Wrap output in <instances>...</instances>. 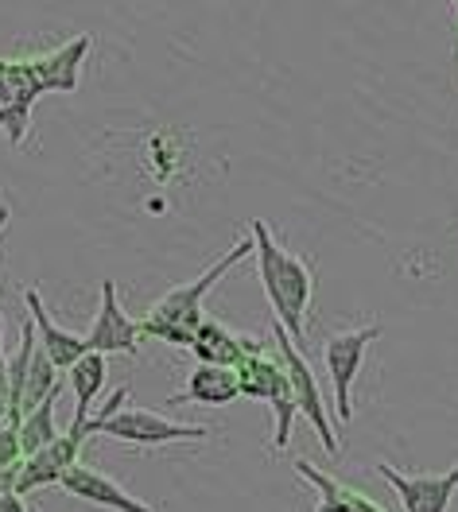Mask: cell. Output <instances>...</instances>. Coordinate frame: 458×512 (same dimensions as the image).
I'll list each match as a JSON object with an SVG mask.
<instances>
[{"label":"cell","mask_w":458,"mask_h":512,"mask_svg":"<svg viewBox=\"0 0 458 512\" xmlns=\"http://www.w3.org/2000/svg\"><path fill=\"white\" fill-rule=\"evenodd\" d=\"M140 319H132L129 311L121 307L117 299V284L113 280H101V307H98V319L90 326L86 334V346L90 350L105 353H125V357H140Z\"/></svg>","instance_id":"8"},{"label":"cell","mask_w":458,"mask_h":512,"mask_svg":"<svg viewBox=\"0 0 458 512\" xmlns=\"http://www.w3.org/2000/svg\"><path fill=\"white\" fill-rule=\"evenodd\" d=\"M12 412V396H8V353H4V319H0V419Z\"/></svg>","instance_id":"18"},{"label":"cell","mask_w":458,"mask_h":512,"mask_svg":"<svg viewBox=\"0 0 458 512\" xmlns=\"http://www.w3.org/2000/svg\"><path fill=\"white\" fill-rule=\"evenodd\" d=\"M8 218H12V210H8V202H0V241H4V229H8Z\"/></svg>","instance_id":"20"},{"label":"cell","mask_w":458,"mask_h":512,"mask_svg":"<svg viewBox=\"0 0 458 512\" xmlns=\"http://www.w3.org/2000/svg\"><path fill=\"white\" fill-rule=\"evenodd\" d=\"M191 353L202 365H233L237 369L245 357L268 353V342L257 334H237L218 319H202L195 330V342H191Z\"/></svg>","instance_id":"10"},{"label":"cell","mask_w":458,"mask_h":512,"mask_svg":"<svg viewBox=\"0 0 458 512\" xmlns=\"http://www.w3.org/2000/svg\"><path fill=\"white\" fill-rule=\"evenodd\" d=\"M0 512H28V505H24V493H16V489L0 493Z\"/></svg>","instance_id":"19"},{"label":"cell","mask_w":458,"mask_h":512,"mask_svg":"<svg viewBox=\"0 0 458 512\" xmlns=\"http://www.w3.org/2000/svg\"><path fill=\"white\" fill-rule=\"evenodd\" d=\"M94 39L82 32L66 39L63 47L32 55V59H0V128L8 144H24L32 109L43 94H74L82 63L90 55Z\"/></svg>","instance_id":"1"},{"label":"cell","mask_w":458,"mask_h":512,"mask_svg":"<svg viewBox=\"0 0 458 512\" xmlns=\"http://www.w3.org/2000/svg\"><path fill=\"white\" fill-rule=\"evenodd\" d=\"M59 485H63L70 497H78V501H86V505H98V509H109V512H156L152 505H144L140 497H132L125 485H117L109 474H101V470L86 466V462H74V466L63 474V481H59Z\"/></svg>","instance_id":"11"},{"label":"cell","mask_w":458,"mask_h":512,"mask_svg":"<svg viewBox=\"0 0 458 512\" xmlns=\"http://www.w3.org/2000/svg\"><path fill=\"white\" fill-rule=\"evenodd\" d=\"M24 462V447H20V423L0 419V470H12Z\"/></svg>","instance_id":"17"},{"label":"cell","mask_w":458,"mask_h":512,"mask_svg":"<svg viewBox=\"0 0 458 512\" xmlns=\"http://www.w3.org/2000/svg\"><path fill=\"white\" fill-rule=\"evenodd\" d=\"M385 334L381 322H365L354 330H338L323 342V361H327V377L334 388V412L342 423L354 419V381L361 377V365H365V353L369 346Z\"/></svg>","instance_id":"6"},{"label":"cell","mask_w":458,"mask_h":512,"mask_svg":"<svg viewBox=\"0 0 458 512\" xmlns=\"http://www.w3.org/2000/svg\"><path fill=\"white\" fill-rule=\"evenodd\" d=\"M241 396V373L233 365H202L191 373L187 388L167 404H202V408H229Z\"/></svg>","instance_id":"13"},{"label":"cell","mask_w":458,"mask_h":512,"mask_svg":"<svg viewBox=\"0 0 458 512\" xmlns=\"http://www.w3.org/2000/svg\"><path fill=\"white\" fill-rule=\"evenodd\" d=\"M292 470L303 481H311V485L319 489L315 512H385L381 505H373V501H369L361 489H354V485H346V481L323 474V470H319V466H311L307 458H295Z\"/></svg>","instance_id":"14"},{"label":"cell","mask_w":458,"mask_h":512,"mask_svg":"<svg viewBox=\"0 0 458 512\" xmlns=\"http://www.w3.org/2000/svg\"><path fill=\"white\" fill-rule=\"evenodd\" d=\"M272 350H276V357L284 361V369H288V377H292L299 419H307V423L315 427V435H319L323 450L338 458V454H342V439H338L334 427H330V408H327V400H323V388H319V381H315V369H311V361H307L303 346H299L276 319H272Z\"/></svg>","instance_id":"5"},{"label":"cell","mask_w":458,"mask_h":512,"mask_svg":"<svg viewBox=\"0 0 458 512\" xmlns=\"http://www.w3.org/2000/svg\"><path fill=\"white\" fill-rule=\"evenodd\" d=\"M377 474L389 481V489L404 505V512H447L458 493V466H451L447 474L412 478V474H400L389 462H377Z\"/></svg>","instance_id":"9"},{"label":"cell","mask_w":458,"mask_h":512,"mask_svg":"<svg viewBox=\"0 0 458 512\" xmlns=\"http://www.w3.org/2000/svg\"><path fill=\"white\" fill-rule=\"evenodd\" d=\"M451 4H455V12H458V0H451Z\"/></svg>","instance_id":"21"},{"label":"cell","mask_w":458,"mask_h":512,"mask_svg":"<svg viewBox=\"0 0 458 512\" xmlns=\"http://www.w3.org/2000/svg\"><path fill=\"white\" fill-rule=\"evenodd\" d=\"M109 377L105 369V353L90 350L86 357H78L70 369H66V381H70V392H74V412H94V400H98L101 384Z\"/></svg>","instance_id":"15"},{"label":"cell","mask_w":458,"mask_h":512,"mask_svg":"<svg viewBox=\"0 0 458 512\" xmlns=\"http://www.w3.org/2000/svg\"><path fill=\"white\" fill-rule=\"evenodd\" d=\"M253 253H257L253 233H249L245 241H233L226 253L218 256L210 268H202L191 284H175L171 291H164V295L148 307V315L140 319V334L152 338V342H164V346L191 350L198 322L206 319V295L218 288V280H222L226 272H233L241 260H249Z\"/></svg>","instance_id":"2"},{"label":"cell","mask_w":458,"mask_h":512,"mask_svg":"<svg viewBox=\"0 0 458 512\" xmlns=\"http://www.w3.org/2000/svg\"><path fill=\"white\" fill-rule=\"evenodd\" d=\"M249 233L257 245V253H253L257 256V276H261L264 299L272 303V319L303 346L307 342V311L315 299V268L303 256H295L292 249H284L280 237L261 218H253Z\"/></svg>","instance_id":"3"},{"label":"cell","mask_w":458,"mask_h":512,"mask_svg":"<svg viewBox=\"0 0 458 512\" xmlns=\"http://www.w3.org/2000/svg\"><path fill=\"white\" fill-rule=\"evenodd\" d=\"M241 373V396L249 400H264L272 408V419H276V435H272V447L288 450L292 443V427L299 419V404H295V388L292 377L284 369V361L276 353H257V357H245L237 365Z\"/></svg>","instance_id":"4"},{"label":"cell","mask_w":458,"mask_h":512,"mask_svg":"<svg viewBox=\"0 0 458 512\" xmlns=\"http://www.w3.org/2000/svg\"><path fill=\"white\" fill-rule=\"evenodd\" d=\"M55 404H59V392L47 396L39 408H32L28 416L20 419V447H24V458L35 454V450H43L47 443H55V439L63 435L59 423H55Z\"/></svg>","instance_id":"16"},{"label":"cell","mask_w":458,"mask_h":512,"mask_svg":"<svg viewBox=\"0 0 458 512\" xmlns=\"http://www.w3.org/2000/svg\"><path fill=\"white\" fill-rule=\"evenodd\" d=\"M24 295V307H28V319L35 322V338H39V350L47 353L59 369H70L78 357H86L90 346H86V334H74V330H66L59 322L51 319V311H47V303H43V295L39 288H20Z\"/></svg>","instance_id":"12"},{"label":"cell","mask_w":458,"mask_h":512,"mask_svg":"<svg viewBox=\"0 0 458 512\" xmlns=\"http://www.w3.org/2000/svg\"><path fill=\"white\" fill-rule=\"evenodd\" d=\"M105 439H117V443H129V447H171V443H206L214 431L202 427V423H175V419L160 416V412H148V408H121L117 416L105 419L101 427Z\"/></svg>","instance_id":"7"}]
</instances>
